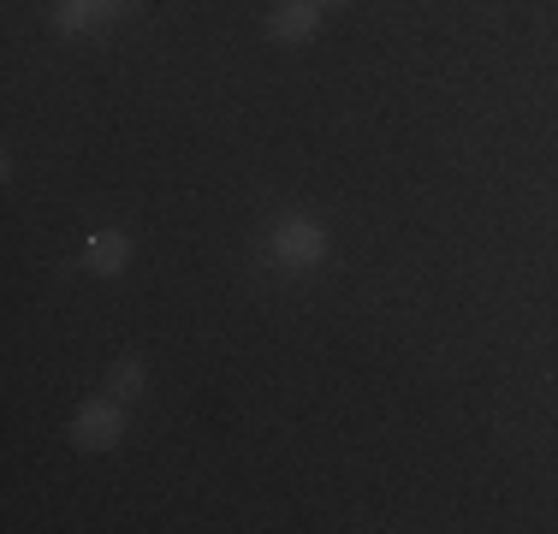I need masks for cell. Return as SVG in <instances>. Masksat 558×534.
I'll return each mask as SVG.
<instances>
[{
    "label": "cell",
    "instance_id": "6da1fadb",
    "mask_svg": "<svg viewBox=\"0 0 558 534\" xmlns=\"http://www.w3.org/2000/svg\"><path fill=\"white\" fill-rule=\"evenodd\" d=\"M72 446L77 451H108L119 446V434H125V410H119V398H84V404L72 410Z\"/></svg>",
    "mask_w": 558,
    "mask_h": 534
},
{
    "label": "cell",
    "instance_id": "5b68a950",
    "mask_svg": "<svg viewBox=\"0 0 558 534\" xmlns=\"http://www.w3.org/2000/svg\"><path fill=\"white\" fill-rule=\"evenodd\" d=\"M143 386H149L143 356H119V363L108 368V392H113V398H143Z\"/></svg>",
    "mask_w": 558,
    "mask_h": 534
},
{
    "label": "cell",
    "instance_id": "3957f363",
    "mask_svg": "<svg viewBox=\"0 0 558 534\" xmlns=\"http://www.w3.org/2000/svg\"><path fill=\"white\" fill-rule=\"evenodd\" d=\"M84 267H89V274H101V279L125 274V267H131V232H119V226L89 232L84 238Z\"/></svg>",
    "mask_w": 558,
    "mask_h": 534
},
{
    "label": "cell",
    "instance_id": "8992f818",
    "mask_svg": "<svg viewBox=\"0 0 558 534\" xmlns=\"http://www.w3.org/2000/svg\"><path fill=\"white\" fill-rule=\"evenodd\" d=\"M119 0H65L60 7V31H89L96 19H108Z\"/></svg>",
    "mask_w": 558,
    "mask_h": 534
},
{
    "label": "cell",
    "instance_id": "52a82bcc",
    "mask_svg": "<svg viewBox=\"0 0 558 534\" xmlns=\"http://www.w3.org/2000/svg\"><path fill=\"white\" fill-rule=\"evenodd\" d=\"M322 7H344V0H322Z\"/></svg>",
    "mask_w": 558,
    "mask_h": 534
},
{
    "label": "cell",
    "instance_id": "7a4b0ae2",
    "mask_svg": "<svg viewBox=\"0 0 558 534\" xmlns=\"http://www.w3.org/2000/svg\"><path fill=\"white\" fill-rule=\"evenodd\" d=\"M268 244H274V262H286V267H315V262L327 256V232L315 220H303V214L274 220Z\"/></svg>",
    "mask_w": 558,
    "mask_h": 534
},
{
    "label": "cell",
    "instance_id": "277c9868",
    "mask_svg": "<svg viewBox=\"0 0 558 534\" xmlns=\"http://www.w3.org/2000/svg\"><path fill=\"white\" fill-rule=\"evenodd\" d=\"M322 31V0H279L268 12V36L274 43H310Z\"/></svg>",
    "mask_w": 558,
    "mask_h": 534
}]
</instances>
